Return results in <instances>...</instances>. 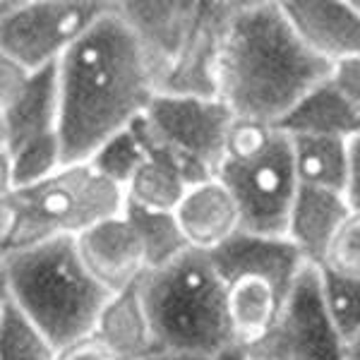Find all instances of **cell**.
<instances>
[{
	"mask_svg": "<svg viewBox=\"0 0 360 360\" xmlns=\"http://www.w3.org/2000/svg\"><path fill=\"white\" fill-rule=\"evenodd\" d=\"M351 212L346 195L339 190L300 185L288 214L286 238L300 250L307 264L319 266Z\"/></svg>",
	"mask_w": 360,
	"mask_h": 360,
	"instance_id": "obj_15",
	"label": "cell"
},
{
	"mask_svg": "<svg viewBox=\"0 0 360 360\" xmlns=\"http://www.w3.org/2000/svg\"><path fill=\"white\" fill-rule=\"evenodd\" d=\"M144 159H147V147H144V139L137 132V127L132 125L130 130H123L108 139L89 159V166L101 178L118 185L125 193V188L130 185L132 176L137 173V168L142 166Z\"/></svg>",
	"mask_w": 360,
	"mask_h": 360,
	"instance_id": "obj_24",
	"label": "cell"
},
{
	"mask_svg": "<svg viewBox=\"0 0 360 360\" xmlns=\"http://www.w3.org/2000/svg\"><path fill=\"white\" fill-rule=\"evenodd\" d=\"M319 269L348 281H360V212H351L336 233Z\"/></svg>",
	"mask_w": 360,
	"mask_h": 360,
	"instance_id": "obj_25",
	"label": "cell"
},
{
	"mask_svg": "<svg viewBox=\"0 0 360 360\" xmlns=\"http://www.w3.org/2000/svg\"><path fill=\"white\" fill-rule=\"evenodd\" d=\"M293 164L300 185L339 190L346 188L348 139L322 135H291Z\"/></svg>",
	"mask_w": 360,
	"mask_h": 360,
	"instance_id": "obj_20",
	"label": "cell"
},
{
	"mask_svg": "<svg viewBox=\"0 0 360 360\" xmlns=\"http://www.w3.org/2000/svg\"><path fill=\"white\" fill-rule=\"evenodd\" d=\"M108 10V0H3L0 58L27 70L58 65Z\"/></svg>",
	"mask_w": 360,
	"mask_h": 360,
	"instance_id": "obj_7",
	"label": "cell"
},
{
	"mask_svg": "<svg viewBox=\"0 0 360 360\" xmlns=\"http://www.w3.org/2000/svg\"><path fill=\"white\" fill-rule=\"evenodd\" d=\"M135 127L144 139L147 159L142 161V166L132 176L130 185L125 188V202L144 209H156V212H176V207L180 205V200H183L193 183L185 176L183 166L176 161V156L161 144L152 142L144 135L139 123H135Z\"/></svg>",
	"mask_w": 360,
	"mask_h": 360,
	"instance_id": "obj_18",
	"label": "cell"
},
{
	"mask_svg": "<svg viewBox=\"0 0 360 360\" xmlns=\"http://www.w3.org/2000/svg\"><path fill=\"white\" fill-rule=\"evenodd\" d=\"M248 358H250V356H248Z\"/></svg>",
	"mask_w": 360,
	"mask_h": 360,
	"instance_id": "obj_34",
	"label": "cell"
},
{
	"mask_svg": "<svg viewBox=\"0 0 360 360\" xmlns=\"http://www.w3.org/2000/svg\"><path fill=\"white\" fill-rule=\"evenodd\" d=\"M346 346L324 298L322 271L307 264L288 291L271 332L245 351L250 360H346Z\"/></svg>",
	"mask_w": 360,
	"mask_h": 360,
	"instance_id": "obj_9",
	"label": "cell"
},
{
	"mask_svg": "<svg viewBox=\"0 0 360 360\" xmlns=\"http://www.w3.org/2000/svg\"><path fill=\"white\" fill-rule=\"evenodd\" d=\"M137 123L152 142L176 156L195 185L217 176L236 115L219 96L156 94Z\"/></svg>",
	"mask_w": 360,
	"mask_h": 360,
	"instance_id": "obj_8",
	"label": "cell"
},
{
	"mask_svg": "<svg viewBox=\"0 0 360 360\" xmlns=\"http://www.w3.org/2000/svg\"><path fill=\"white\" fill-rule=\"evenodd\" d=\"M344 195L353 212H360V132L348 139V168Z\"/></svg>",
	"mask_w": 360,
	"mask_h": 360,
	"instance_id": "obj_28",
	"label": "cell"
},
{
	"mask_svg": "<svg viewBox=\"0 0 360 360\" xmlns=\"http://www.w3.org/2000/svg\"><path fill=\"white\" fill-rule=\"evenodd\" d=\"M159 94L152 65L130 25L111 10L58 60L63 161L89 164L103 144L130 130Z\"/></svg>",
	"mask_w": 360,
	"mask_h": 360,
	"instance_id": "obj_1",
	"label": "cell"
},
{
	"mask_svg": "<svg viewBox=\"0 0 360 360\" xmlns=\"http://www.w3.org/2000/svg\"><path fill=\"white\" fill-rule=\"evenodd\" d=\"M288 135H322L351 139L360 132V108L353 106L329 79L315 86L303 101L278 123Z\"/></svg>",
	"mask_w": 360,
	"mask_h": 360,
	"instance_id": "obj_19",
	"label": "cell"
},
{
	"mask_svg": "<svg viewBox=\"0 0 360 360\" xmlns=\"http://www.w3.org/2000/svg\"><path fill=\"white\" fill-rule=\"evenodd\" d=\"M125 217L135 226L149 271L171 264L190 250L173 212H156V209H144L125 202Z\"/></svg>",
	"mask_w": 360,
	"mask_h": 360,
	"instance_id": "obj_21",
	"label": "cell"
},
{
	"mask_svg": "<svg viewBox=\"0 0 360 360\" xmlns=\"http://www.w3.org/2000/svg\"><path fill=\"white\" fill-rule=\"evenodd\" d=\"M295 34L329 65L360 56V10L353 0H281Z\"/></svg>",
	"mask_w": 360,
	"mask_h": 360,
	"instance_id": "obj_12",
	"label": "cell"
},
{
	"mask_svg": "<svg viewBox=\"0 0 360 360\" xmlns=\"http://www.w3.org/2000/svg\"><path fill=\"white\" fill-rule=\"evenodd\" d=\"M329 72L300 41L281 0H236L217 70V94L236 118L278 125Z\"/></svg>",
	"mask_w": 360,
	"mask_h": 360,
	"instance_id": "obj_2",
	"label": "cell"
},
{
	"mask_svg": "<svg viewBox=\"0 0 360 360\" xmlns=\"http://www.w3.org/2000/svg\"><path fill=\"white\" fill-rule=\"evenodd\" d=\"M3 295H8L51 341L63 348L94 332L108 293L77 255L75 238H56L3 252Z\"/></svg>",
	"mask_w": 360,
	"mask_h": 360,
	"instance_id": "obj_3",
	"label": "cell"
},
{
	"mask_svg": "<svg viewBox=\"0 0 360 360\" xmlns=\"http://www.w3.org/2000/svg\"><path fill=\"white\" fill-rule=\"evenodd\" d=\"M353 3H356V8L360 10V0H353Z\"/></svg>",
	"mask_w": 360,
	"mask_h": 360,
	"instance_id": "obj_33",
	"label": "cell"
},
{
	"mask_svg": "<svg viewBox=\"0 0 360 360\" xmlns=\"http://www.w3.org/2000/svg\"><path fill=\"white\" fill-rule=\"evenodd\" d=\"M63 166L65 161H63L60 137L46 135L34 139L13 154H3V193L41 183Z\"/></svg>",
	"mask_w": 360,
	"mask_h": 360,
	"instance_id": "obj_22",
	"label": "cell"
},
{
	"mask_svg": "<svg viewBox=\"0 0 360 360\" xmlns=\"http://www.w3.org/2000/svg\"><path fill=\"white\" fill-rule=\"evenodd\" d=\"M286 295L276 283L257 274L226 278V307L233 344L250 348L262 341L281 315Z\"/></svg>",
	"mask_w": 360,
	"mask_h": 360,
	"instance_id": "obj_17",
	"label": "cell"
},
{
	"mask_svg": "<svg viewBox=\"0 0 360 360\" xmlns=\"http://www.w3.org/2000/svg\"><path fill=\"white\" fill-rule=\"evenodd\" d=\"M139 286L161 348L217 358L236 346L226 307V281L209 255L188 250L171 264L147 271Z\"/></svg>",
	"mask_w": 360,
	"mask_h": 360,
	"instance_id": "obj_4",
	"label": "cell"
},
{
	"mask_svg": "<svg viewBox=\"0 0 360 360\" xmlns=\"http://www.w3.org/2000/svg\"><path fill=\"white\" fill-rule=\"evenodd\" d=\"M322 286L329 310L348 341V336H353L360 329V281H348V278L322 271Z\"/></svg>",
	"mask_w": 360,
	"mask_h": 360,
	"instance_id": "obj_26",
	"label": "cell"
},
{
	"mask_svg": "<svg viewBox=\"0 0 360 360\" xmlns=\"http://www.w3.org/2000/svg\"><path fill=\"white\" fill-rule=\"evenodd\" d=\"M346 360H360V329L353 336H348Z\"/></svg>",
	"mask_w": 360,
	"mask_h": 360,
	"instance_id": "obj_31",
	"label": "cell"
},
{
	"mask_svg": "<svg viewBox=\"0 0 360 360\" xmlns=\"http://www.w3.org/2000/svg\"><path fill=\"white\" fill-rule=\"evenodd\" d=\"M56 360H113V358L94 336H86L82 341H75L70 346L58 348Z\"/></svg>",
	"mask_w": 360,
	"mask_h": 360,
	"instance_id": "obj_29",
	"label": "cell"
},
{
	"mask_svg": "<svg viewBox=\"0 0 360 360\" xmlns=\"http://www.w3.org/2000/svg\"><path fill=\"white\" fill-rule=\"evenodd\" d=\"M217 178L224 180L240 207L243 231L286 236L288 214L300 188L286 130L236 118Z\"/></svg>",
	"mask_w": 360,
	"mask_h": 360,
	"instance_id": "obj_6",
	"label": "cell"
},
{
	"mask_svg": "<svg viewBox=\"0 0 360 360\" xmlns=\"http://www.w3.org/2000/svg\"><path fill=\"white\" fill-rule=\"evenodd\" d=\"M173 214L190 250L205 255H212L243 231L240 207L217 176L190 185Z\"/></svg>",
	"mask_w": 360,
	"mask_h": 360,
	"instance_id": "obj_14",
	"label": "cell"
},
{
	"mask_svg": "<svg viewBox=\"0 0 360 360\" xmlns=\"http://www.w3.org/2000/svg\"><path fill=\"white\" fill-rule=\"evenodd\" d=\"M91 336L111 353L113 360H142L159 351L161 346L139 283L108 295Z\"/></svg>",
	"mask_w": 360,
	"mask_h": 360,
	"instance_id": "obj_16",
	"label": "cell"
},
{
	"mask_svg": "<svg viewBox=\"0 0 360 360\" xmlns=\"http://www.w3.org/2000/svg\"><path fill=\"white\" fill-rule=\"evenodd\" d=\"M209 257L224 281L238 274H257L276 283L283 293L291 291L295 278L307 266L300 250L286 236H262L250 231L236 233Z\"/></svg>",
	"mask_w": 360,
	"mask_h": 360,
	"instance_id": "obj_13",
	"label": "cell"
},
{
	"mask_svg": "<svg viewBox=\"0 0 360 360\" xmlns=\"http://www.w3.org/2000/svg\"><path fill=\"white\" fill-rule=\"evenodd\" d=\"M58 346L8 295L0 303V360H56Z\"/></svg>",
	"mask_w": 360,
	"mask_h": 360,
	"instance_id": "obj_23",
	"label": "cell"
},
{
	"mask_svg": "<svg viewBox=\"0 0 360 360\" xmlns=\"http://www.w3.org/2000/svg\"><path fill=\"white\" fill-rule=\"evenodd\" d=\"M217 360H250V358H248V351H245V348L231 346V348H226L224 353H219Z\"/></svg>",
	"mask_w": 360,
	"mask_h": 360,
	"instance_id": "obj_32",
	"label": "cell"
},
{
	"mask_svg": "<svg viewBox=\"0 0 360 360\" xmlns=\"http://www.w3.org/2000/svg\"><path fill=\"white\" fill-rule=\"evenodd\" d=\"M3 252L77 238L125 212V193L89 164H70L37 185L3 193Z\"/></svg>",
	"mask_w": 360,
	"mask_h": 360,
	"instance_id": "obj_5",
	"label": "cell"
},
{
	"mask_svg": "<svg viewBox=\"0 0 360 360\" xmlns=\"http://www.w3.org/2000/svg\"><path fill=\"white\" fill-rule=\"evenodd\" d=\"M329 84L341 91V96H346L353 106L360 108V56L334 63L329 72Z\"/></svg>",
	"mask_w": 360,
	"mask_h": 360,
	"instance_id": "obj_27",
	"label": "cell"
},
{
	"mask_svg": "<svg viewBox=\"0 0 360 360\" xmlns=\"http://www.w3.org/2000/svg\"><path fill=\"white\" fill-rule=\"evenodd\" d=\"M142 360H217L207 353H195V351H178V348H159V351L149 353Z\"/></svg>",
	"mask_w": 360,
	"mask_h": 360,
	"instance_id": "obj_30",
	"label": "cell"
},
{
	"mask_svg": "<svg viewBox=\"0 0 360 360\" xmlns=\"http://www.w3.org/2000/svg\"><path fill=\"white\" fill-rule=\"evenodd\" d=\"M58 65L27 70L0 58V149L13 154L46 135H58Z\"/></svg>",
	"mask_w": 360,
	"mask_h": 360,
	"instance_id": "obj_10",
	"label": "cell"
},
{
	"mask_svg": "<svg viewBox=\"0 0 360 360\" xmlns=\"http://www.w3.org/2000/svg\"><path fill=\"white\" fill-rule=\"evenodd\" d=\"M75 245L86 271L108 295L135 286L149 271L144 248L125 212L79 233Z\"/></svg>",
	"mask_w": 360,
	"mask_h": 360,
	"instance_id": "obj_11",
	"label": "cell"
}]
</instances>
